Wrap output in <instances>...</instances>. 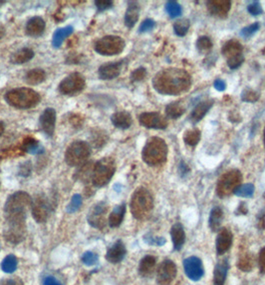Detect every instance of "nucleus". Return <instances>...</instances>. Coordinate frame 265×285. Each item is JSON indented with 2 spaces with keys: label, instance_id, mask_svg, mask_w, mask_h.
Instances as JSON below:
<instances>
[{
  "label": "nucleus",
  "instance_id": "dca6fc26",
  "mask_svg": "<svg viewBox=\"0 0 265 285\" xmlns=\"http://www.w3.org/2000/svg\"><path fill=\"white\" fill-rule=\"evenodd\" d=\"M56 125V111L54 108H46L39 118V126L40 129L47 135L48 137H52L55 131Z\"/></svg>",
  "mask_w": 265,
  "mask_h": 285
},
{
  "label": "nucleus",
  "instance_id": "5fc2aeb1",
  "mask_svg": "<svg viewBox=\"0 0 265 285\" xmlns=\"http://www.w3.org/2000/svg\"><path fill=\"white\" fill-rule=\"evenodd\" d=\"M214 86L217 91H224L226 88V83L222 79H217L214 83Z\"/></svg>",
  "mask_w": 265,
  "mask_h": 285
},
{
  "label": "nucleus",
  "instance_id": "13d9d810",
  "mask_svg": "<svg viewBox=\"0 0 265 285\" xmlns=\"http://www.w3.org/2000/svg\"><path fill=\"white\" fill-rule=\"evenodd\" d=\"M189 171H190V168L188 167V165L184 161H182L181 164H180V172H181V174L185 175V174H187L189 172Z\"/></svg>",
  "mask_w": 265,
  "mask_h": 285
},
{
  "label": "nucleus",
  "instance_id": "c9c22d12",
  "mask_svg": "<svg viewBox=\"0 0 265 285\" xmlns=\"http://www.w3.org/2000/svg\"><path fill=\"white\" fill-rule=\"evenodd\" d=\"M200 137H201L200 131L197 128H193V129H189L185 132L184 141L188 145L193 147L198 143L199 140H200Z\"/></svg>",
  "mask_w": 265,
  "mask_h": 285
},
{
  "label": "nucleus",
  "instance_id": "1a4fd4ad",
  "mask_svg": "<svg viewBox=\"0 0 265 285\" xmlns=\"http://www.w3.org/2000/svg\"><path fill=\"white\" fill-rule=\"evenodd\" d=\"M242 181V174L238 169H232L222 174L217 184V194L220 198H224L233 193Z\"/></svg>",
  "mask_w": 265,
  "mask_h": 285
},
{
  "label": "nucleus",
  "instance_id": "09e8293b",
  "mask_svg": "<svg viewBox=\"0 0 265 285\" xmlns=\"http://www.w3.org/2000/svg\"><path fill=\"white\" fill-rule=\"evenodd\" d=\"M146 75V70L145 68L144 67H140V68H137L135 69L132 74H131V80L133 82H138V81H141L143 80Z\"/></svg>",
  "mask_w": 265,
  "mask_h": 285
},
{
  "label": "nucleus",
  "instance_id": "864d4df0",
  "mask_svg": "<svg viewBox=\"0 0 265 285\" xmlns=\"http://www.w3.org/2000/svg\"><path fill=\"white\" fill-rule=\"evenodd\" d=\"M258 267L261 273H265V247H263L258 255Z\"/></svg>",
  "mask_w": 265,
  "mask_h": 285
},
{
  "label": "nucleus",
  "instance_id": "de8ad7c7",
  "mask_svg": "<svg viewBox=\"0 0 265 285\" xmlns=\"http://www.w3.org/2000/svg\"><path fill=\"white\" fill-rule=\"evenodd\" d=\"M156 26V22L153 20V19H150V18H148V19H145L142 23H141V25H140V27H139V32L140 33H145V32H149V31H151L153 28Z\"/></svg>",
  "mask_w": 265,
  "mask_h": 285
},
{
  "label": "nucleus",
  "instance_id": "393cba45",
  "mask_svg": "<svg viewBox=\"0 0 265 285\" xmlns=\"http://www.w3.org/2000/svg\"><path fill=\"white\" fill-rule=\"evenodd\" d=\"M214 105V100H204L202 102H199L194 109L193 110L191 116H190V120L192 121V123H197L198 121H200L204 116L205 114L209 112V110L212 108V106Z\"/></svg>",
  "mask_w": 265,
  "mask_h": 285
},
{
  "label": "nucleus",
  "instance_id": "c756f323",
  "mask_svg": "<svg viewBox=\"0 0 265 285\" xmlns=\"http://www.w3.org/2000/svg\"><path fill=\"white\" fill-rule=\"evenodd\" d=\"M228 261L227 259L220 260L215 267L214 271V284L215 285H223L226 279L228 271Z\"/></svg>",
  "mask_w": 265,
  "mask_h": 285
},
{
  "label": "nucleus",
  "instance_id": "6e6552de",
  "mask_svg": "<svg viewBox=\"0 0 265 285\" xmlns=\"http://www.w3.org/2000/svg\"><path fill=\"white\" fill-rule=\"evenodd\" d=\"M125 40L117 35H106L96 41L94 49L100 55L113 56L120 54L125 49Z\"/></svg>",
  "mask_w": 265,
  "mask_h": 285
},
{
  "label": "nucleus",
  "instance_id": "5701e85b",
  "mask_svg": "<svg viewBox=\"0 0 265 285\" xmlns=\"http://www.w3.org/2000/svg\"><path fill=\"white\" fill-rule=\"evenodd\" d=\"M111 121L115 127L122 130L130 128L133 123L131 114L126 111H119L114 113L111 116Z\"/></svg>",
  "mask_w": 265,
  "mask_h": 285
},
{
  "label": "nucleus",
  "instance_id": "4be33fe9",
  "mask_svg": "<svg viewBox=\"0 0 265 285\" xmlns=\"http://www.w3.org/2000/svg\"><path fill=\"white\" fill-rule=\"evenodd\" d=\"M243 47L241 42L238 40H228L224 45L222 46L221 52L226 57V60H230L232 58H235V57H239L243 55L242 54Z\"/></svg>",
  "mask_w": 265,
  "mask_h": 285
},
{
  "label": "nucleus",
  "instance_id": "ea45409f",
  "mask_svg": "<svg viewBox=\"0 0 265 285\" xmlns=\"http://www.w3.org/2000/svg\"><path fill=\"white\" fill-rule=\"evenodd\" d=\"M254 185L251 183H245V184H241L235 188L233 191V194L237 195L239 197H251L254 193Z\"/></svg>",
  "mask_w": 265,
  "mask_h": 285
},
{
  "label": "nucleus",
  "instance_id": "f8f14e48",
  "mask_svg": "<svg viewBox=\"0 0 265 285\" xmlns=\"http://www.w3.org/2000/svg\"><path fill=\"white\" fill-rule=\"evenodd\" d=\"M139 121L142 126L150 129H166L168 126L167 118L159 112L142 113Z\"/></svg>",
  "mask_w": 265,
  "mask_h": 285
},
{
  "label": "nucleus",
  "instance_id": "20e7f679",
  "mask_svg": "<svg viewBox=\"0 0 265 285\" xmlns=\"http://www.w3.org/2000/svg\"><path fill=\"white\" fill-rule=\"evenodd\" d=\"M5 101L17 109H29L35 107L41 101V96L35 90L28 87L15 88L4 95Z\"/></svg>",
  "mask_w": 265,
  "mask_h": 285
},
{
  "label": "nucleus",
  "instance_id": "72a5a7b5",
  "mask_svg": "<svg viewBox=\"0 0 265 285\" xmlns=\"http://www.w3.org/2000/svg\"><path fill=\"white\" fill-rule=\"evenodd\" d=\"M223 219V211L220 207H214L211 211L210 219H209V225L213 231L219 230L220 225L222 223Z\"/></svg>",
  "mask_w": 265,
  "mask_h": 285
},
{
  "label": "nucleus",
  "instance_id": "79ce46f5",
  "mask_svg": "<svg viewBox=\"0 0 265 285\" xmlns=\"http://www.w3.org/2000/svg\"><path fill=\"white\" fill-rule=\"evenodd\" d=\"M82 203H83L82 196L80 194H74L71 198V201L69 202V204L67 206V212L68 213H75L76 211H78L80 209Z\"/></svg>",
  "mask_w": 265,
  "mask_h": 285
},
{
  "label": "nucleus",
  "instance_id": "f03ea898",
  "mask_svg": "<svg viewBox=\"0 0 265 285\" xmlns=\"http://www.w3.org/2000/svg\"><path fill=\"white\" fill-rule=\"evenodd\" d=\"M191 75L184 69L167 68L161 70L153 79L154 88L161 94L178 95L190 89Z\"/></svg>",
  "mask_w": 265,
  "mask_h": 285
},
{
  "label": "nucleus",
  "instance_id": "f3484780",
  "mask_svg": "<svg viewBox=\"0 0 265 285\" xmlns=\"http://www.w3.org/2000/svg\"><path fill=\"white\" fill-rule=\"evenodd\" d=\"M233 241V235L228 228H221L218 230L217 237L216 240L217 253L218 255L224 254L231 247Z\"/></svg>",
  "mask_w": 265,
  "mask_h": 285
},
{
  "label": "nucleus",
  "instance_id": "cd10ccee",
  "mask_svg": "<svg viewBox=\"0 0 265 285\" xmlns=\"http://www.w3.org/2000/svg\"><path fill=\"white\" fill-rule=\"evenodd\" d=\"M74 31V28L71 25L65 26V27H61V28H58L57 30H55V32L53 33V37H52V45L54 48H59L61 47V45L63 44L64 40L70 36Z\"/></svg>",
  "mask_w": 265,
  "mask_h": 285
},
{
  "label": "nucleus",
  "instance_id": "052dcab7",
  "mask_svg": "<svg viewBox=\"0 0 265 285\" xmlns=\"http://www.w3.org/2000/svg\"><path fill=\"white\" fill-rule=\"evenodd\" d=\"M4 132V123L0 121V135Z\"/></svg>",
  "mask_w": 265,
  "mask_h": 285
},
{
  "label": "nucleus",
  "instance_id": "6ab92c4d",
  "mask_svg": "<svg viewBox=\"0 0 265 285\" xmlns=\"http://www.w3.org/2000/svg\"><path fill=\"white\" fill-rule=\"evenodd\" d=\"M46 23L40 16H34L29 19L25 26L26 34L30 37H39L45 31Z\"/></svg>",
  "mask_w": 265,
  "mask_h": 285
},
{
  "label": "nucleus",
  "instance_id": "4c0bfd02",
  "mask_svg": "<svg viewBox=\"0 0 265 285\" xmlns=\"http://www.w3.org/2000/svg\"><path fill=\"white\" fill-rule=\"evenodd\" d=\"M190 26H191V23H190L189 19H180V20L174 22L173 31L178 36L183 37L188 33V31L190 29Z\"/></svg>",
  "mask_w": 265,
  "mask_h": 285
},
{
  "label": "nucleus",
  "instance_id": "f257e3e1",
  "mask_svg": "<svg viewBox=\"0 0 265 285\" xmlns=\"http://www.w3.org/2000/svg\"><path fill=\"white\" fill-rule=\"evenodd\" d=\"M31 196L24 191H17L7 198L4 205V216L7 223L4 237L8 242L18 244L25 238L27 210L31 208Z\"/></svg>",
  "mask_w": 265,
  "mask_h": 285
},
{
  "label": "nucleus",
  "instance_id": "a878e982",
  "mask_svg": "<svg viewBox=\"0 0 265 285\" xmlns=\"http://www.w3.org/2000/svg\"><path fill=\"white\" fill-rule=\"evenodd\" d=\"M34 57V51L28 47L20 48L10 56V61L13 64H23L30 61Z\"/></svg>",
  "mask_w": 265,
  "mask_h": 285
},
{
  "label": "nucleus",
  "instance_id": "49530a36",
  "mask_svg": "<svg viewBox=\"0 0 265 285\" xmlns=\"http://www.w3.org/2000/svg\"><path fill=\"white\" fill-rule=\"evenodd\" d=\"M259 23L258 22H255V23H252L251 25L249 26H246L244 28H242L241 31V35L244 38H248L250 36H252L255 32L258 31L259 29Z\"/></svg>",
  "mask_w": 265,
  "mask_h": 285
},
{
  "label": "nucleus",
  "instance_id": "bf43d9fd",
  "mask_svg": "<svg viewBox=\"0 0 265 285\" xmlns=\"http://www.w3.org/2000/svg\"><path fill=\"white\" fill-rule=\"evenodd\" d=\"M5 34V30H4V28L0 25V39H1Z\"/></svg>",
  "mask_w": 265,
  "mask_h": 285
},
{
  "label": "nucleus",
  "instance_id": "a211bd4d",
  "mask_svg": "<svg viewBox=\"0 0 265 285\" xmlns=\"http://www.w3.org/2000/svg\"><path fill=\"white\" fill-rule=\"evenodd\" d=\"M207 4L210 13L218 18H225L231 8L229 0H211Z\"/></svg>",
  "mask_w": 265,
  "mask_h": 285
},
{
  "label": "nucleus",
  "instance_id": "aec40b11",
  "mask_svg": "<svg viewBox=\"0 0 265 285\" xmlns=\"http://www.w3.org/2000/svg\"><path fill=\"white\" fill-rule=\"evenodd\" d=\"M127 250L123 241L118 240L115 242L108 250L106 254V258L111 263H119L121 262L126 256Z\"/></svg>",
  "mask_w": 265,
  "mask_h": 285
},
{
  "label": "nucleus",
  "instance_id": "bb28decb",
  "mask_svg": "<svg viewBox=\"0 0 265 285\" xmlns=\"http://www.w3.org/2000/svg\"><path fill=\"white\" fill-rule=\"evenodd\" d=\"M140 17V6L136 1H130L125 14V24L128 28H133Z\"/></svg>",
  "mask_w": 265,
  "mask_h": 285
},
{
  "label": "nucleus",
  "instance_id": "a19ab883",
  "mask_svg": "<svg viewBox=\"0 0 265 285\" xmlns=\"http://www.w3.org/2000/svg\"><path fill=\"white\" fill-rule=\"evenodd\" d=\"M196 48L200 53H208L213 48V41L208 36H200L196 41Z\"/></svg>",
  "mask_w": 265,
  "mask_h": 285
},
{
  "label": "nucleus",
  "instance_id": "603ef678",
  "mask_svg": "<svg viewBox=\"0 0 265 285\" xmlns=\"http://www.w3.org/2000/svg\"><path fill=\"white\" fill-rule=\"evenodd\" d=\"M247 11L253 16H257V15H260L261 13H263V9H262V7H261V5H260V3L258 1L251 2L247 6Z\"/></svg>",
  "mask_w": 265,
  "mask_h": 285
},
{
  "label": "nucleus",
  "instance_id": "0eeeda50",
  "mask_svg": "<svg viewBox=\"0 0 265 285\" xmlns=\"http://www.w3.org/2000/svg\"><path fill=\"white\" fill-rule=\"evenodd\" d=\"M91 155L89 144L82 140H76L67 147L65 152V161L69 166L76 167L84 165Z\"/></svg>",
  "mask_w": 265,
  "mask_h": 285
},
{
  "label": "nucleus",
  "instance_id": "423d86ee",
  "mask_svg": "<svg viewBox=\"0 0 265 285\" xmlns=\"http://www.w3.org/2000/svg\"><path fill=\"white\" fill-rule=\"evenodd\" d=\"M116 172V162L112 157H104L93 166L91 181L95 187L107 185Z\"/></svg>",
  "mask_w": 265,
  "mask_h": 285
},
{
  "label": "nucleus",
  "instance_id": "a18cd8bd",
  "mask_svg": "<svg viewBox=\"0 0 265 285\" xmlns=\"http://www.w3.org/2000/svg\"><path fill=\"white\" fill-rule=\"evenodd\" d=\"M259 98V93L252 89H245L241 93V99L244 102H256Z\"/></svg>",
  "mask_w": 265,
  "mask_h": 285
},
{
  "label": "nucleus",
  "instance_id": "e433bc0d",
  "mask_svg": "<svg viewBox=\"0 0 265 285\" xmlns=\"http://www.w3.org/2000/svg\"><path fill=\"white\" fill-rule=\"evenodd\" d=\"M17 268V258L13 254L7 255L1 263V269L5 273H13Z\"/></svg>",
  "mask_w": 265,
  "mask_h": 285
},
{
  "label": "nucleus",
  "instance_id": "2f4dec72",
  "mask_svg": "<svg viewBox=\"0 0 265 285\" xmlns=\"http://www.w3.org/2000/svg\"><path fill=\"white\" fill-rule=\"evenodd\" d=\"M24 79L25 82L29 85H38L45 81L46 72L41 68H34L26 73Z\"/></svg>",
  "mask_w": 265,
  "mask_h": 285
},
{
  "label": "nucleus",
  "instance_id": "680f3d73",
  "mask_svg": "<svg viewBox=\"0 0 265 285\" xmlns=\"http://www.w3.org/2000/svg\"><path fill=\"white\" fill-rule=\"evenodd\" d=\"M263 141H264V146H265V127H264V132H263Z\"/></svg>",
  "mask_w": 265,
  "mask_h": 285
},
{
  "label": "nucleus",
  "instance_id": "4d7b16f0",
  "mask_svg": "<svg viewBox=\"0 0 265 285\" xmlns=\"http://www.w3.org/2000/svg\"><path fill=\"white\" fill-rule=\"evenodd\" d=\"M1 285H24V284L19 278H9L4 280Z\"/></svg>",
  "mask_w": 265,
  "mask_h": 285
},
{
  "label": "nucleus",
  "instance_id": "37998d69",
  "mask_svg": "<svg viewBox=\"0 0 265 285\" xmlns=\"http://www.w3.org/2000/svg\"><path fill=\"white\" fill-rule=\"evenodd\" d=\"M238 266L241 270H243V271L251 270L253 267V259H252L251 256L249 254H245V255L241 256L239 260Z\"/></svg>",
  "mask_w": 265,
  "mask_h": 285
},
{
  "label": "nucleus",
  "instance_id": "7c9ffc66",
  "mask_svg": "<svg viewBox=\"0 0 265 285\" xmlns=\"http://www.w3.org/2000/svg\"><path fill=\"white\" fill-rule=\"evenodd\" d=\"M125 213H126V205L124 203L117 205L109 216V225L112 228L119 227L125 217Z\"/></svg>",
  "mask_w": 265,
  "mask_h": 285
},
{
  "label": "nucleus",
  "instance_id": "6e6d98bb",
  "mask_svg": "<svg viewBox=\"0 0 265 285\" xmlns=\"http://www.w3.org/2000/svg\"><path fill=\"white\" fill-rule=\"evenodd\" d=\"M43 285H62V284L53 276H46L43 280Z\"/></svg>",
  "mask_w": 265,
  "mask_h": 285
},
{
  "label": "nucleus",
  "instance_id": "9d476101",
  "mask_svg": "<svg viewBox=\"0 0 265 285\" xmlns=\"http://www.w3.org/2000/svg\"><path fill=\"white\" fill-rule=\"evenodd\" d=\"M86 81L79 72H74L65 77L59 84V91L65 95H74L84 90Z\"/></svg>",
  "mask_w": 265,
  "mask_h": 285
},
{
  "label": "nucleus",
  "instance_id": "c03bdc74",
  "mask_svg": "<svg viewBox=\"0 0 265 285\" xmlns=\"http://www.w3.org/2000/svg\"><path fill=\"white\" fill-rule=\"evenodd\" d=\"M98 255L92 251H86L82 256V262L87 266H94L98 263Z\"/></svg>",
  "mask_w": 265,
  "mask_h": 285
},
{
  "label": "nucleus",
  "instance_id": "f704fd0d",
  "mask_svg": "<svg viewBox=\"0 0 265 285\" xmlns=\"http://www.w3.org/2000/svg\"><path fill=\"white\" fill-rule=\"evenodd\" d=\"M186 112V108L178 102L170 103L166 107V114L167 116L172 119L180 118L182 115H184Z\"/></svg>",
  "mask_w": 265,
  "mask_h": 285
},
{
  "label": "nucleus",
  "instance_id": "8fccbe9b",
  "mask_svg": "<svg viewBox=\"0 0 265 285\" xmlns=\"http://www.w3.org/2000/svg\"><path fill=\"white\" fill-rule=\"evenodd\" d=\"M98 11L103 12L108 9H110L113 6V1L112 0H96L94 2Z\"/></svg>",
  "mask_w": 265,
  "mask_h": 285
},
{
  "label": "nucleus",
  "instance_id": "412c9836",
  "mask_svg": "<svg viewBox=\"0 0 265 285\" xmlns=\"http://www.w3.org/2000/svg\"><path fill=\"white\" fill-rule=\"evenodd\" d=\"M123 68L122 62L105 63L99 67V76L103 80H111L121 74Z\"/></svg>",
  "mask_w": 265,
  "mask_h": 285
},
{
  "label": "nucleus",
  "instance_id": "4468645a",
  "mask_svg": "<svg viewBox=\"0 0 265 285\" xmlns=\"http://www.w3.org/2000/svg\"><path fill=\"white\" fill-rule=\"evenodd\" d=\"M176 265L173 261L167 259L163 261L157 270V281L160 285H169L176 276Z\"/></svg>",
  "mask_w": 265,
  "mask_h": 285
},
{
  "label": "nucleus",
  "instance_id": "b1692460",
  "mask_svg": "<svg viewBox=\"0 0 265 285\" xmlns=\"http://www.w3.org/2000/svg\"><path fill=\"white\" fill-rule=\"evenodd\" d=\"M170 236H171L174 250H181L186 241L185 229L181 223H175L171 226Z\"/></svg>",
  "mask_w": 265,
  "mask_h": 285
},
{
  "label": "nucleus",
  "instance_id": "c85d7f7f",
  "mask_svg": "<svg viewBox=\"0 0 265 285\" xmlns=\"http://www.w3.org/2000/svg\"><path fill=\"white\" fill-rule=\"evenodd\" d=\"M157 260L152 255H146L141 260L139 266V272L144 277H150L153 275L156 268Z\"/></svg>",
  "mask_w": 265,
  "mask_h": 285
},
{
  "label": "nucleus",
  "instance_id": "9b49d317",
  "mask_svg": "<svg viewBox=\"0 0 265 285\" xmlns=\"http://www.w3.org/2000/svg\"><path fill=\"white\" fill-rule=\"evenodd\" d=\"M107 211H108V207L106 203L99 202L90 209L87 216V220L92 227L97 228V229H103L107 224V219H106Z\"/></svg>",
  "mask_w": 265,
  "mask_h": 285
},
{
  "label": "nucleus",
  "instance_id": "473e14b6",
  "mask_svg": "<svg viewBox=\"0 0 265 285\" xmlns=\"http://www.w3.org/2000/svg\"><path fill=\"white\" fill-rule=\"evenodd\" d=\"M22 148L25 152L29 154H42L44 152V147L39 143V141L34 138H27L23 141Z\"/></svg>",
  "mask_w": 265,
  "mask_h": 285
},
{
  "label": "nucleus",
  "instance_id": "ddd939ff",
  "mask_svg": "<svg viewBox=\"0 0 265 285\" xmlns=\"http://www.w3.org/2000/svg\"><path fill=\"white\" fill-rule=\"evenodd\" d=\"M31 212L33 218L37 222L43 223L47 220L50 213V204L46 196L38 195L33 199L31 204Z\"/></svg>",
  "mask_w": 265,
  "mask_h": 285
},
{
  "label": "nucleus",
  "instance_id": "2eb2a0df",
  "mask_svg": "<svg viewBox=\"0 0 265 285\" xmlns=\"http://www.w3.org/2000/svg\"><path fill=\"white\" fill-rule=\"evenodd\" d=\"M184 270L186 275L193 281H198L204 273L202 262L196 256H191L184 260Z\"/></svg>",
  "mask_w": 265,
  "mask_h": 285
},
{
  "label": "nucleus",
  "instance_id": "58836bf2",
  "mask_svg": "<svg viewBox=\"0 0 265 285\" xmlns=\"http://www.w3.org/2000/svg\"><path fill=\"white\" fill-rule=\"evenodd\" d=\"M166 11L170 18L180 17L183 14V8L181 4L179 2L173 1V0H170V1H168L166 3Z\"/></svg>",
  "mask_w": 265,
  "mask_h": 285
},
{
  "label": "nucleus",
  "instance_id": "3c124183",
  "mask_svg": "<svg viewBox=\"0 0 265 285\" xmlns=\"http://www.w3.org/2000/svg\"><path fill=\"white\" fill-rule=\"evenodd\" d=\"M144 239L148 244L157 245V246H163L167 242V240L164 237H154V236H149V235H145Z\"/></svg>",
  "mask_w": 265,
  "mask_h": 285
},
{
  "label": "nucleus",
  "instance_id": "39448f33",
  "mask_svg": "<svg viewBox=\"0 0 265 285\" xmlns=\"http://www.w3.org/2000/svg\"><path fill=\"white\" fill-rule=\"evenodd\" d=\"M168 146L164 139L154 136L148 139L142 151V158L150 166L163 164L167 160Z\"/></svg>",
  "mask_w": 265,
  "mask_h": 285
},
{
  "label": "nucleus",
  "instance_id": "7ed1b4c3",
  "mask_svg": "<svg viewBox=\"0 0 265 285\" xmlns=\"http://www.w3.org/2000/svg\"><path fill=\"white\" fill-rule=\"evenodd\" d=\"M130 207L136 219L145 220L149 218L154 208V199L151 192L145 187L136 189L132 195Z\"/></svg>",
  "mask_w": 265,
  "mask_h": 285
}]
</instances>
